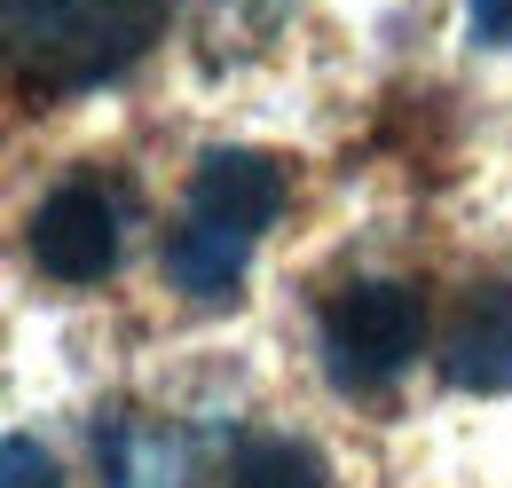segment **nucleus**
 Instances as JSON below:
<instances>
[{
  "instance_id": "obj_1",
  "label": "nucleus",
  "mask_w": 512,
  "mask_h": 488,
  "mask_svg": "<svg viewBox=\"0 0 512 488\" xmlns=\"http://www.w3.org/2000/svg\"><path fill=\"white\" fill-rule=\"evenodd\" d=\"M8 63L40 95L103 87L158 48L166 0H0Z\"/></svg>"
},
{
  "instance_id": "obj_2",
  "label": "nucleus",
  "mask_w": 512,
  "mask_h": 488,
  "mask_svg": "<svg viewBox=\"0 0 512 488\" xmlns=\"http://www.w3.org/2000/svg\"><path fill=\"white\" fill-rule=\"evenodd\" d=\"M323 339V370L347 386V394H379L394 386L410 355L426 347V300L402 284V276H363V284H339L316 315Z\"/></svg>"
},
{
  "instance_id": "obj_3",
  "label": "nucleus",
  "mask_w": 512,
  "mask_h": 488,
  "mask_svg": "<svg viewBox=\"0 0 512 488\" xmlns=\"http://www.w3.org/2000/svg\"><path fill=\"white\" fill-rule=\"evenodd\" d=\"M32 268L56 276V284H103L119 268V244H127V197L103 182V174H71L40 197L32 213Z\"/></svg>"
},
{
  "instance_id": "obj_4",
  "label": "nucleus",
  "mask_w": 512,
  "mask_h": 488,
  "mask_svg": "<svg viewBox=\"0 0 512 488\" xmlns=\"http://www.w3.org/2000/svg\"><path fill=\"white\" fill-rule=\"evenodd\" d=\"M182 213L221 221V229H237V237L260 244L268 229H276V213H284V166H276L268 150H237V142H221V150L197 158Z\"/></svg>"
},
{
  "instance_id": "obj_5",
  "label": "nucleus",
  "mask_w": 512,
  "mask_h": 488,
  "mask_svg": "<svg viewBox=\"0 0 512 488\" xmlns=\"http://www.w3.org/2000/svg\"><path fill=\"white\" fill-rule=\"evenodd\" d=\"M442 378L457 394H505L512 386V284L489 276L465 292V315L442 347Z\"/></svg>"
},
{
  "instance_id": "obj_6",
  "label": "nucleus",
  "mask_w": 512,
  "mask_h": 488,
  "mask_svg": "<svg viewBox=\"0 0 512 488\" xmlns=\"http://www.w3.org/2000/svg\"><path fill=\"white\" fill-rule=\"evenodd\" d=\"M95 465H103L111 488H190V441L142 426V418H103L95 426Z\"/></svg>"
},
{
  "instance_id": "obj_7",
  "label": "nucleus",
  "mask_w": 512,
  "mask_h": 488,
  "mask_svg": "<svg viewBox=\"0 0 512 488\" xmlns=\"http://www.w3.org/2000/svg\"><path fill=\"white\" fill-rule=\"evenodd\" d=\"M229 488H331V473L300 433H245L229 449Z\"/></svg>"
},
{
  "instance_id": "obj_8",
  "label": "nucleus",
  "mask_w": 512,
  "mask_h": 488,
  "mask_svg": "<svg viewBox=\"0 0 512 488\" xmlns=\"http://www.w3.org/2000/svg\"><path fill=\"white\" fill-rule=\"evenodd\" d=\"M0 488H64V481H56V457L32 433H8L0 441Z\"/></svg>"
},
{
  "instance_id": "obj_9",
  "label": "nucleus",
  "mask_w": 512,
  "mask_h": 488,
  "mask_svg": "<svg viewBox=\"0 0 512 488\" xmlns=\"http://www.w3.org/2000/svg\"><path fill=\"white\" fill-rule=\"evenodd\" d=\"M473 48H512V0H465Z\"/></svg>"
}]
</instances>
